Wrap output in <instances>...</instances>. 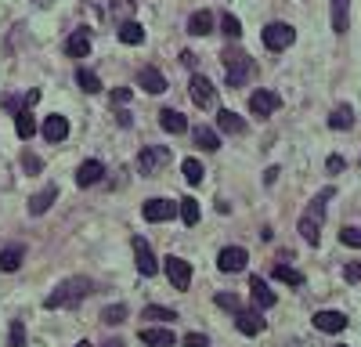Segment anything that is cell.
I'll list each match as a JSON object with an SVG mask.
<instances>
[{
	"label": "cell",
	"instance_id": "1",
	"mask_svg": "<svg viewBox=\"0 0 361 347\" xmlns=\"http://www.w3.org/2000/svg\"><path fill=\"white\" fill-rule=\"evenodd\" d=\"M94 293V282L91 278H83V275H73L66 282H58V290L44 300V308L54 311V308H76V304H83Z\"/></svg>",
	"mask_w": 361,
	"mask_h": 347
},
{
	"label": "cell",
	"instance_id": "2",
	"mask_svg": "<svg viewBox=\"0 0 361 347\" xmlns=\"http://www.w3.org/2000/svg\"><path fill=\"white\" fill-rule=\"evenodd\" d=\"M332 188H325V192H318V199H311V206L304 210V217H300V235H304V243L307 246H318L322 243V221H325V203L332 199Z\"/></svg>",
	"mask_w": 361,
	"mask_h": 347
},
{
	"label": "cell",
	"instance_id": "3",
	"mask_svg": "<svg viewBox=\"0 0 361 347\" xmlns=\"http://www.w3.org/2000/svg\"><path fill=\"white\" fill-rule=\"evenodd\" d=\"M221 58H224V73H228V83H231V87H242V83L253 76V58H249L242 48H231V43H228Z\"/></svg>",
	"mask_w": 361,
	"mask_h": 347
},
{
	"label": "cell",
	"instance_id": "4",
	"mask_svg": "<svg viewBox=\"0 0 361 347\" xmlns=\"http://www.w3.org/2000/svg\"><path fill=\"white\" fill-rule=\"evenodd\" d=\"M170 163V148L166 145H145L141 156H138V170L145 174V178H152V174H159V167Z\"/></svg>",
	"mask_w": 361,
	"mask_h": 347
},
{
	"label": "cell",
	"instance_id": "5",
	"mask_svg": "<svg viewBox=\"0 0 361 347\" xmlns=\"http://www.w3.org/2000/svg\"><path fill=\"white\" fill-rule=\"evenodd\" d=\"M293 40H296V29L289 26V22H271V26L264 29V48L267 51H286Z\"/></svg>",
	"mask_w": 361,
	"mask_h": 347
},
{
	"label": "cell",
	"instance_id": "6",
	"mask_svg": "<svg viewBox=\"0 0 361 347\" xmlns=\"http://www.w3.org/2000/svg\"><path fill=\"white\" fill-rule=\"evenodd\" d=\"M163 271H166V278H170V286H174V290H188V286H192V264H188V260L166 257Z\"/></svg>",
	"mask_w": 361,
	"mask_h": 347
},
{
	"label": "cell",
	"instance_id": "7",
	"mask_svg": "<svg viewBox=\"0 0 361 347\" xmlns=\"http://www.w3.org/2000/svg\"><path fill=\"white\" fill-rule=\"evenodd\" d=\"M246 264H249V253H246L242 246H224V250L217 253V268H221L224 275L246 271Z\"/></svg>",
	"mask_w": 361,
	"mask_h": 347
},
{
	"label": "cell",
	"instance_id": "8",
	"mask_svg": "<svg viewBox=\"0 0 361 347\" xmlns=\"http://www.w3.org/2000/svg\"><path fill=\"white\" fill-rule=\"evenodd\" d=\"M192 101H196L199 108H214V105H217V87L209 83L202 73L192 76Z\"/></svg>",
	"mask_w": 361,
	"mask_h": 347
},
{
	"label": "cell",
	"instance_id": "9",
	"mask_svg": "<svg viewBox=\"0 0 361 347\" xmlns=\"http://www.w3.org/2000/svg\"><path fill=\"white\" fill-rule=\"evenodd\" d=\"M134 264H138V271H141V275H156V271H159V260H156L152 246H148L141 235L134 239Z\"/></svg>",
	"mask_w": 361,
	"mask_h": 347
},
{
	"label": "cell",
	"instance_id": "10",
	"mask_svg": "<svg viewBox=\"0 0 361 347\" xmlns=\"http://www.w3.org/2000/svg\"><path fill=\"white\" fill-rule=\"evenodd\" d=\"M279 105H282V98L274 94V91L249 94V113H253V116H271V113H279Z\"/></svg>",
	"mask_w": 361,
	"mask_h": 347
},
{
	"label": "cell",
	"instance_id": "11",
	"mask_svg": "<svg viewBox=\"0 0 361 347\" xmlns=\"http://www.w3.org/2000/svg\"><path fill=\"white\" fill-rule=\"evenodd\" d=\"M174 210H177V203H174V199H148V203L141 206L145 221H152V225L170 221V217H174Z\"/></svg>",
	"mask_w": 361,
	"mask_h": 347
},
{
	"label": "cell",
	"instance_id": "12",
	"mask_svg": "<svg viewBox=\"0 0 361 347\" xmlns=\"http://www.w3.org/2000/svg\"><path fill=\"white\" fill-rule=\"evenodd\" d=\"M138 87H145L148 94H163L166 91V76L156 69V65H145V69L138 73Z\"/></svg>",
	"mask_w": 361,
	"mask_h": 347
},
{
	"label": "cell",
	"instance_id": "13",
	"mask_svg": "<svg viewBox=\"0 0 361 347\" xmlns=\"http://www.w3.org/2000/svg\"><path fill=\"white\" fill-rule=\"evenodd\" d=\"M314 325L322 333H344L347 330V315L344 311H318L314 315Z\"/></svg>",
	"mask_w": 361,
	"mask_h": 347
},
{
	"label": "cell",
	"instance_id": "14",
	"mask_svg": "<svg viewBox=\"0 0 361 347\" xmlns=\"http://www.w3.org/2000/svg\"><path fill=\"white\" fill-rule=\"evenodd\" d=\"M249 297H253V304H257V311L260 308H274V290H267V282L260 275L249 278Z\"/></svg>",
	"mask_w": 361,
	"mask_h": 347
},
{
	"label": "cell",
	"instance_id": "15",
	"mask_svg": "<svg viewBox=\"0 0 361 347\" xmlns=\"http://www.w3.org/2000/svg\"><path fill=\"white\" fill-rule=\"evenodd\" d=\"M44 138H47L51 145L66 141V138H69V120H66V116H58V113H54V116H47V120H44Z\"/></svg>",
	"mask_w": 361,
	"mask_h": 347
},
{
	"label": "cell",
	"instance_id": "16",
	"mask_svg": "<svg viewBox=\"0 0 361 347\" xmlns=\"http://www.w3.org/2000/svg\"><path fill=\"white\" fill-rule=\"evenodd\" d=\"M66 55H69V58H87V55H91V33H87V29H76V33L66 40Z\"/></svg>",
	"mask_w": 361,
	"mask_h": 347
},
{
	"label": "cell",
	"instance_id": "17",
	"mask_svg": "<svg viewBox=\"0 0 361 347\" xmlns=\"http://www.w3.org/2000/svg\"><path fill=\"white\" fill-rule=\"evenodd\" d=\"M141 344H148V347H174V333L163 330V325H145Z\"/></svg>",
	"mask_w": 361,
	"mask_h": 347
},
{
	"label": "cell",
	"instance_id": "18",
	"mask_svg": "<svg viewBox=\"0 0 361 347\" xmlns=\"http://www.w3.org/2000/svg\"><path fill=\"white\" fill-rule=\"evenodd\" d=\"M54 199H58V185H47V188H40V192L33 195V199H29V213H33V217L47 213Z\"/></svg>",
	"mask_w": 361,
	"mask_h": 347
},
{
	"label": "cell",
	"instance_id": "19",
	"mask_svg": "<svg viewBox=\"0 0 361 347\" xmlns=\"http://www.w3.org/2000/svg\"><path fill=\"white\" fill-rule=\"evenodd\" d=\"M101 174H105V167H101L98 160H87V163H80V170H76V185H80V188L98 185V181H101Z\"/></svg>",
	"mask_w": 361,
	"mask_h": 347
},
{
	"label": "cell",
	"instance_id": "20",
	"mask_svg": "<svg viewBox=\"0 0 361 347\" xmlns=\"http://www.w3.org/2000/svg\"><path fill=\"white\" fill-rule=\"evenodd\" d=\"M159 127L166 130V134H184V130H188V120L177 113V108H163V113H159Z\"/></svg>",
	"mask_w": 361,
	"mask_h": 347
},
{
	"label": "cell",
	"instance_id": "21",
	"mask_svg": "<svg viewBox=\"0 0 361 347\" xmlns=\"http://www.w3.org/2000/svg\"><path fill=\"white\" fill-rule=\"evenodd\" d=\"M217 127L224 130V134H242L246 120H242L239 113H231V108H221V113H217Z\"/></svg>",
	"mask_w": 361,
	"mask_h": 347
},
{
	"label": "cell",
	"instance_id": "22",
	"mask_svg": "<svg viewBox=\"0 0 361 347\" xmlns=\"http://www.w3.org/2000/svg\"><path fill=\"white\" fill-rule=\"evenodd\" d=\"M235 325H239V333L257 337V333L264 330V318H260L257 311H239V315H235Z\"/></svg>",
	"mask_w": 361,
	"mask_h": 347
},
{
	"label": "cell",
	"instance_id": "23",
	"mask_svg": "<svg viewBox=\"0 0 361 347\" xmlns=\"http://www.w3.org/2000/svg\"><path fill=\"white\" fill-rule=\"evenodd\" d=\"M22 260H26V250H22V246L0 250V271H18V268H22Z\"/></svg>",
	"mask_w": 361,
	"mask_h": 347
},
{
	"label": "cell",
	"instance_id": "24",
	"mask_svg": "<svg viewBox=\"0 0 361 347\" xmlns=\"http://www.w3.org/2000/svg\"><path fill=\"white\" fill-rule=\"evenodd\" d=\"M188 33H192V36L214 33V15H209V11H196L192 18H188Z\"/></svg>",
	"mask_w": 361,
	"mask_h": 347
},
{
	"label": "cell",
	"instance_id": "25",
	"mask_svg": "<svg viewBox=\"0 0 361 347\" xmlns=\"http://www.w3.org/2000/svg\"><path fill=\"white\" fill-rule=\"evenodd\" d=\"M116 33H119V40L126 43V48H138V43L145 40V26H141V22H123Z\"/></svg>",
	"mask_w": 361,
	"mask_h": 347
},
{
	"label": "cell",
	"instance_id": "26",
	"mask_svg": "<svg viewBox=\"0 0 361 347\" xmlns=\"http://www.w3.org/2000/svg\"><path fill=\"white\" fill-rule=\"evenodd\" d=\"M192 138H196V145H199V148H206V152H217V148H221V138H217V130H214V127H196V130H192Z\"/></svg>",
	"mask_w": 361,
	"mask_h": 347
},
{
	"label": "cell",
	"instance_id": "27",
	"mask_svg": "<svg viewBox=\"0 0 361 347\" xmlns=\"http://www.w3.org/2000/svg\"><path fill=\"white\" fill-rule=\"evenodd\" d=\"M347 15L351 0H332V33H347Z\"/></svg>",
	"mask_w": 361,
	"mask_h": 347
},
{
	"label": "cell",
	"instance_id": "28",
	"mask_svg": "<svg viewBox=\"0 0 361 347\" xmlns=\"http://www.w3.org/2000/svg\"><path fill=\"white\" fill-rule=\"evenodd\" d=\"M15 130H18V138H22V141H29L36 134V120H33L29 108H22V113L15 116Z\"/></svg>",
	"mask_w": 361,
	"mask_h": 347
},
{
	"label": "cell",
	"instance_id": "29",
	"mask_svg": "<svg viewBox=\"0 0 361 347\" xmlns=\"http://www.w3.org/2000/svg\"><path fill=\"white\" fill-rule=\"evenodd\" d=\"M351 123H354V108H351V105H336L332 116H329V127H332V130H347Z\"/></svg>",
	"mask_w": 361,
	"mask_h": 347
},
{
	"label": "cell",
	"instance_id": "30",
	"mask_svg": "<svg viewBox=\"0 0 361 347\" xmlns=\"http://www.w3.org/2000/svg\"><path fill=\"white\" fill-rule=\"evenodd\" d=\"M177 213H181V221L192 228V225H199V203L192 199V195H184V199L177 203Z\"/></svg>",
	"mask_w": 361,
	"mask_h": 347
},
{
	"label": "cell",
	"instance_id": "31",
	"mask_svg": "<svg viewBox=\"0 0 361 347\" xmlns=\"http://www.w3.org/2000/svg\"><path fill=\"white\" fill-rule=\"evenodd\" d=\"M181 170H184V181H188V185H202V174H206V170H202L199 160H184Z\"/></svg>",
	"mask_w": 361,
	"mask_h": 347
},
{
	"label": "cell",
	"instance_id": "32",
	"mask_svg": "<svg viewBox=\"0 0 361 347\" xmlns=\"http://www.w3.org/2000/svg\"><path fill=\"white\" fill-rule=\"evenodd\" d=\"M76 83H80L87 94H98V91H101V80H98L91 69H80V73H76Z\"/></svg>",
	"mask_w": 361,
	"mask_h": 347
},
{
	"label": "cell",
	"instance_id": "33",
	"mask_svg": "<svg viewBox=\"0 0 361 347\" xmlns=\"http://www.w3.org/2000/svg\"><path fill=\"white\" fill-rule=\"evenodd\" d=\"M221 33H224L228 40H239V36H242V22H239L235 15H224V18H221Z\"/></svg>",
	"mask_w": 361,
	"mask_h": 347
},
{
	"label": "cell",
	"instance_id": "34",
	"mask_svg": "<svg viewBox=\"0 0 361 347\" xmlns=\"http://www.w3.org/2000/svg\"><path fill=\"white\" fill-rule=\"evenodd\" d=\"M145 318H152V322H174V318H177V311L159 308V304H148V308H145Z\"/></svg>",
	"mask_w": 361,
	"mask_h": 347
},
{
	"label": "cell",
	"instance_id": "35",
	"mask_svg": "<svg viewBox=\"0 0 361 347\" xmlns=\"http://www.w3.org/2000/svg\"><path fill=\"white\" fill-rule=\"evenodd\" d=\"M101 322H105V325H119V322H126V304L105 308V311H101Z\"/></svg>",
	"mask_w": 361,
	"mask_h": 347
},
{
	"label": "cell",
	"instance_id": "36",
	"mask_svg": "<svg viewBox=\"0 0 361 347\" xmlns=\"http://www.w3.org/2000/svg\"><path fill=\"white\" fill-rule=\"evenodd\" d=\"M274 278H279V282H289V286H304V275L293 271V268H286V264L274 268Z\"/></svg>",
	"mask_w": 361,
	"mask_h": 347
},
{
	"label": "cell",
	"instance_id": "37",
	"mask_svg": "<svg viewBox=\"0 0 361 347\" xmlns=\"http://www.w3.org/2000/svg\"><path fill=\"white\" fill-rule=\"evenodd\" d=\"M8 340H11V347H26V325L22 322H11V333H8Z\"/></svg>",
	"mask_w": 361,
	"mask_h": 347
},
{
	"label": "cell",
	"instance_id": "38",
	"mask_svg": "<svg viewBox=\"0 0 361 347\" xmlns=\"http://www.w3.org/2000/svg\"><path fill=\"white\" fill-rule=\"evenodd\" d=\"M339 243L361 250V228H344V232H339Z\"/></svg>",
	"mask_w": 361,
	"mask_h": 347
},
{
	"label": "cell",
	"instance_id": "39",
	"mask_svg": "<svg viewBox=\"0 0 361 347\" xmlns=\"http://www.w3.org/2000/svg\"><path fill=\"white\" fill-rule=\"evenodd\" d=\"M217 308H228V311H242V300L235 293H217Z\"/></svg>",
	"mask_w": 361,
	"mask_h": 347
},
{
	"label": "cell",
	"instance_id": "40",
	"mask_svg": "<svg viewBox=\"0 0 361 347\" xmlns=\"http://www.w3.org/2000/svg\"><path fill=\"white\" fill-rule=\"evenodd\" d=\"M109 101L112 105H126V101H131V87H116V91L109 94Z\"/></svg>",
	"mask_w": 361,
	"mask_h": 347
},
{
	"label": "cell",
	"instance_id": "41",
	"mask_svg": "<svg viewBox=\"0 0 361 347\" xmlns=\"http://www.w3.org/2000/svg\"><path fill=\"white\" fill-rule=\"evenodd\" d=\"M184 347H209V340H206L202 333H188V337H184Z\"/></svg>",
	"mask_w": 361,
	"mask_h": 347
},
{
	"label": "cell",
	"instance_id": "42",
	"mask_svg": "<svg viewBox=\"0 0 361 347\" xmlns=\"http://www.w3.org/2000/svg\"><path fill=\"white\" fill-rule=\"evenodd\" d=\"M87 4L98 11V18H109V0H87Z\"/></svg>",
	"mask_w": 361,
	"mask_h": 347
},
{
	"label": "cell",
	"instance_id": "43",
	"mask_svg": "<svg viewBox=\"0 0 361 347\" xmlns=\"http://www.w3.org/2000/svg\"><path fill=\"white\" fill-rule=\"evenodd\" d=\"M347 282H361V264H358V260H354V264H347Z\"/></svg>",
	"mask_w": 361,
	"mask_h": 347
},
{
	"label": "cell",
	"instance_id": "44",
	"mask_svg": "<svg viewBox=\"0 0 361 347\" xmlns=\"http://www.w3.org/2000/svg\"><path fill=\"white\" fill-rule=\"evenodd\" d=\"M22 167L36 174V170H40V160H36V156H29V152H26V156H22Z\"/></svg>",
	"mask_w": 361,
	"mask_h": 347
},
{
	"label": "cell",
	"instance_id": "45",
	"mask_svg": "<svg viewBox=\"0 0 361 347\" xmlns=\"http://www.w3.org/2000/svg\"><path fill=\"white\" fill-rule=\"evenodd\" d=\"M329 170H332V174L344 170V160H339V156H329Z\"/></svg>",
	"mask_w": 361,
	"mask_h": 347
},
{
	"label": "cell",
	"instance_id": "46",
	"mask_svg": "<svg viewBox=\"0 0 361 347\" xmlns=\"http://www.w3.org/2000/svg\"><path fill=\"white\" fill-rule=\"evenodd\" d=\"M181 62L188 65V69H196V55H192V51H184V55H181Z\"/></svg>",
	"mask_w": 361,
	"mask_h": 347
},
{
	"label": "cell",
	"instance_id": "47",
	"mask_svg": "<svg viewBox=\"0 0 361 347\" xmlns=\"http://www.w3.org/2000/svg\"><path fill=\"white\" fill-rule=\"evenodd\" d=\"M101 347H123V344H119V340H105Z\"/></svg>",
	"mask_w": 361,
	"mask_h": 347
},
{
	"label": "cell",
	"instance_id": "48",
	"mask_svg": "<svg viewBox=\"0 0 361 347\" xmlns=\"http://www.w3.org/2000/svg\"><path fill=\"white\" fill-rule=\"evenodd\" d=\"M76 347H91V344H87V340H80V344H76Z\"/></svg>",
	"mask_w": 361,
	"mask_h": 347
}]
</instances>
